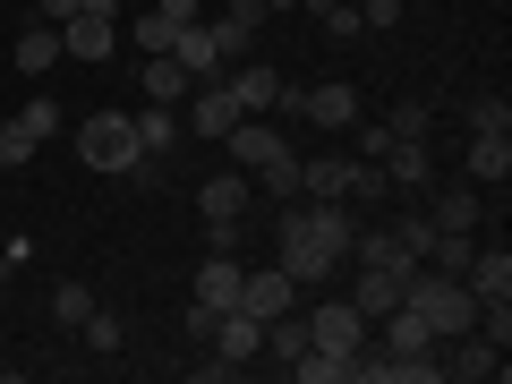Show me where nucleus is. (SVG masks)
<instances>
[{
  "instance_id": "obj_1",
  "label": "nucleus",
  "mask_w": 512,
  "mask_h": 384,
  "mask_svg": "<svg viewBox=\"0 0 512 384\" xmlns=\"http://www.w3.org/2000/svg\"><path fill=\"white\" fill-rule=\"evenodd\" d=\"M350 231H359V214H350V197H291V222H282V274L291 282H325L350 265Z\"/></svg>"
},
{
  "instance_id": "obj_2",
  "label": "nucleus",
  "mask_w": 512,
  "mask_h": 384,
  "mask_svg": "<svg viewBox=\"0 0 512 384\" xmlns=\"http://www.w3.org/2000/svg\"><path fill=\"white\" fill-rule=\"evenodd\" d=\"M402 308H419L436 342H453V333H470V325H478V299L461 291V282L427 274V256H419V265H410V274H402Z\"/></svg>"
},
{
  "instance_id": "obj_3",
  "label": "nucleus",
  "mask_w": 512,
  "mask_h": 384,
  "mask_svg": "<svg viewBox=\"0 0 512 384\" xmlns=\"http://www.w3.org/2000/svg\"><path fill=\"white\" fill-rule=\"evenodd\" d=\"M77 154H86L103 180H128L137 163H154V154L137 146V120H128V111H94V120L77 128Z\"/></svg>"
},
{
  "instance_id": "obj_4",
  "label": "nucleus",
  "mask_w": 512,
  "mask_h": 384,
  "mask_svg": "<svg viewBox=\"0 0 512 384\" xmlns=\"http://www.w3.org/2000/svg\"><path fill=\"white\" fill-rule=\"evenodd\" d=\"M248 120V111H239V94H231V77H197V86H188V120L180 128H197V137H231V128Z\"/></svg>"
},
{
  "instance_id": "obj_5",
  "label": "nucleus",
  "mask_w": 512,
  "mask_h": 384,
  "mask_svg": "<svg viewBox=\"0 0 512 384\" xmlns=\"http://www.w3.org/2000/svg\"><path fill=\"white\" fill-rule=\"evenodd\" d=\"M308 342L333 350V359H359V350H367V316L350 308V299H325V308L308 316Z\"/></svg>"
},
{
  "instance_id": "obj_6",
  "label": "nucleus",
  "mask_w": 512,
  "mask_h": 384,
  "mask_svg": "<svg viewBox=\"0 0 512 384\" xmlns=\"http://www.w3.org/2000/svg\"><path fill=\"white\" fill-rule=\"evenodd\" d=\"M274 154H282V128L265 120V111H248V120H239L231 137H222V163H231V171H248V180H256L265 163H274Z\"/></svg>"
},
{
  "instance_id": "obj_7",
  "label": "nucleus",
  "mask_w": 512,
  "mask_h": 384,
  "mask_svg": "<svg viewBox=\"0 0 512 384\" xmlns=\"http://www.w3.org/2000/svg\"><path fill=\"white\" fill-rule=\"evenodd\" d=\"M231 94H239V111H265V120H274V111H299V86L282 69H265V60H248V69L231 77Z\"/></svg>"
},
{
  "instance_id": "obj_8",
  "label": "nucleus",
  "mask_w": 512,
  "mask_h": 384,
  "mask_svg": "<svg viewBox=\"0 0 512 384\" xmlns=\"http://www.w3.org/2000/svg\"><path fill=\"white\" fill-rule=\"evenodd\" d=\"M205 342H214V359H222V367H231V376H239V367H248L256 350H265V325H256L248 308H222V316H214V333H205Z\"/></svg>"
},
{
  "instance_id": "obj_9",
  "label": "nucleus",
  "mask_w": 512,
  "mask_h": 384,
  "mask_svg": "<svg viewBox=\"0 0 512 384\" xmlns=\"http://www.w3.org/2000/svg\"><path fill=\"white\" fill-rule=\"evenodd\" d=\"M111 43H120V18H94V9H77V18H60V60H111Z\"/></svg>"
},
{
  "instance_id": "obj_10",
  "label": "nucleus",
  "mask_w": 512,
  "mask_h": 384,
  "mask_svg": "<svg viewBox=\"0 0 512 384\" xmlns=\"http://www.w3.org/2000/svg\"><path fill=\"white\" fill-rule=\"evenodd\" d=\"M299 120H316V128H350V120H359V86H342V77H316V86H299Z\"/></svg>"
},
{
  "instance_id": "obj_11",
  "label": "nucleus",
  "mask_w": 512,
  "mask_h": 384,
  "mask_svg": "<svg viewBox=\"0 0 512 384\" xmlns=\"http://www.w3.org/2000/svg\"><path fill=\"white\" fill-rule=\"evenodd\" d=\"M376 171H384V180H393V188H419V197H427V188H436V154H427V137H393Z\"/></svg>"
},
{
  "instance_id": "obj_12",
  "label": "nucleus",
  "mask_w": 512,
  "mask_h": 384,
  "mask_svg": "<svg viewBox=\"0 0 512 384\" xmlns=\"http://www.w3.org/2000/svg\"><path fill=\"white\" fill-rule=\"evenodd\" d=\"M248 205H256V180H248V171H214V180L197 188V214H205V222H239Z\"/></svg>"
},
{
  "instance_id": "obj_13",
  "label": "nucleus",
  "mask_w": 512,
  "mask_h": 384,
  "mask_svg": "<svg viewBox=\"0 0 512 384\" xmlns=\"http://www.w3.org/2000/svg\"><path fill=\"white\" fill-rule=\"evenodd\" d=\"M350 256L359 265H384V274H410L419 265V239L410 231H350Z\"/></svg>"
},
{
  "instance_id": "obj_14",
  "label": "nucleus",
  "mask_w": 512,
  "mask_h": 384,
  "mask_svg": "<svg viewBox=\"0 0 512 384\" xmlns=\"http://www.w3.org/2000/svg\"><path fill=\"white\" fill-rule=\"evenodd\" d=\"M453 342H461V350L444 359V376H461V384H487V376H504V350H495L478 325H470V333H453Z\"/></svg>"
},
{
  "instance_id": "obj_15",
  "label": "nucleus",
  "mask_w": 512,
  "mask_h": 384,
  "mask_svg": "<svg viewBox=\"0 0 512 384\" xmlns=\"http://www.w3.org/2000/svg\"><path fill=\"white\" fill-rule=\"evenodd\" d=\"M239 282H248V274H239L231 256L214 248V256L197 265V282H188V291H197V308H214V316H222V308H239Z\"/></svg>"
},
{
  "instance_id": "obj_16",
  "label": "nucleus",
  "mask_w": 512,
  "mask_h": 384,
  "mask_svg": "<svg viewBox=\"0 0 512 384\" xmlns=\"http://www.w3.org/2000/svg\"><path fill=\"white\" fill-rule=\"evenodd\" d=\"M239 308H248L256 325H274V316L291 308V274H282V265H265V274H248V282H239Z\"/></svg>"
},
{
  "instance_id": "obj_17",
  "label": "nucleus",
  "mask_w": 512,
  "mask_h": 384,
  "mask_svg": "<svg viewBox=\"0 0 512 384\" xmlns=\"http://www.w3.org/2000/svg\"><path fill=\"white\" fill-rule=\"evenodd\" d=\"M350 180H359V154H316V163H299V197H350Z\"/></svg>"
},
{
  "instance_id": "obj_18",
  "label": "nucleus",
  "mask_w": 512,
  "mask_h": 384,
  "mask_svg": "<svg viewBox=\"0 0 512 384\" xmlns=\"http://www.w3.org/2000/svg\"><path fill=\"white\" fill-rule=\"evenodd\" d=\"M461 291H470L478 308H487V299H512V256H504V248H478L470 274H461Z\"/></svg>"
},
{
  "instance_id": "obj_19",
  "label": "nucleus",
  "mask_w": 512,
  "mask_h": 384,
  "mask_svg": "<svg viewBox=\"0 0 512 384\" xmlns=\"http://www.w3.org/2000/svg\"><path fill=\"white\" fill-rule=\"evenodd\" d=\"M427 231H478V188L470 180H453V188H436V205H427Z\"/></svg>"
},
{
  "instance_id": "obj_20",
  "label": "nucleus",
  "mask_w": 512,
  "mask_h": 384,
  "mask_svg": "<svg viewBox=\"0 0 512 384\" xmlns=\"http://www.w3.org/2000/svg\"><path fill=\"white\" fill-rule=\"evenodd\" d=\"M350 308L376 325V316H393L402 308V274H384V265H359V291H350Z\"/></svg>"
},
{
  "instance_id": "obj_21",
  "label": "nucleus",
  "mask_w": 512,
  "mask_h": 384,
  "mask_svg": "<svg viewBox=\"0 0 512 384\" xmlns=\"http://www.w3.org/2000/svg\"><path fill=\"white\" fill-rule=\"evenodd\" d=\"M512 180V137H470V188H504Z\"/></svg>"
},
{
  "instance_id": "obj_22",
  "label": "nucleus",
  "mask_w": 512,
  "mask_h": 384,
  "mask_svg": "<svg viewBox=\"0 0 512 384\" xmlns=\"http://www.w3.org/2000/svg\"><path fill=\"white\" fill-rule=\"evenodd\" d=\"M188 86H197V77H188L171 52H154V60H146V103H171V111H180V103H188Z\"/></svg>"
},
{
  "instance_id": "obj_23",
  "label": "nucleus",
  "mask_w": 512,
  "mask_h": 384,
  "mask_svg": "<svg viewBox=\"0 0 512 384\" xmlns=\"http://www.w3.org/2000/svg\"><path fill=\"white\" fill-rule=\"evenodd\" d=\"M171 60H180L188 77H222V52H214V35H205V18H197V26H180V43H171Z\"/></svg>"
},
{
  "instance_id": "obj_24",
  "label": "nucleus",
  "mask_w": 512,
  "mask_h": 384,
  "mask_svg": "<svg viewBox=\"0 0 512 384\" xmlns=\"http://www.w3.org/2000/svg\"><path fill=\"white\" fill-rule=\"evenodd\" d=\"M128 120H137V146H146V154L180 146V111H171V103H146V111H128Z\"/></svg>"
},
{
  "instance_id": "obj_25",
  "label": "nucleus",
  "mask_w": 512,
  "mask_h": 384,
  "mask_svg": "<svg viewBox=\"0 0 512 384\" xmlns=\"http://www.w3.org/2000/svg\"><path fill=\"white\" fill-rule=\"evenodd\" d=\"M52 60H60V26H43V18H35V26H18V69H26V77H43Z\"/></svg>"
},
{
  "instance_id": "obj_26",
  "label": "nucleus",
  "mask_w": 512,
  "mask_h": 384,
  "mask_svg": "<svg viewBox=\"0 0 512 384\" xmlns=\"http://www.w3.org/2000/svg\"><path fill=\"white\" fill-rule=\"evenodd\" d=\"M376 325H384V350H436V333H427L419 308H393V316H376Z\"/></svg>"
},
{
  "instance_id": "obj_27",
  "label": "nucleus",
  "mask_w": 512,
  "mask_h": 384,
  "mask_svg": "<svg viewBox=\"0 0 512 384\" xmlns=\"http://www.w3.org/2000/svg\"><path fill=\"white\" fill-rule=\"evenodd\" d=\"M77 333H86V350H94V359H120V350H128V325H120L111 308H94V316H86Z\"/></svg>"
},
{
  "instance_id": "obj_28",
  "label": "nucleus",
  "mask_w": 512,
  "mask_h": 384,
  "mask_svg": "<svg viewBox=\"0 0 512 384\" xmlns=\"http://www.w3.org/2000/svg\"><path fill=\"white\" fill-rule=\"evenodd\" d=\"M256 197H282V205L299 197V154H291V146H282V154H274L265 171H256Z\"/></svg>"
},
{
  "instance_id": "obj_29",
  "label": "nucleus",
  "mask_w": 512,
  "mask_h": 384,
  "mask_svg": "<svg viewBox=\"0 0 512 384\" xmlns=\"http://www.w3.org/2000/svg\"><path fill=\"white\" fill-rule=\"evenodd\" d=\"M265 350H274V359H282V367H291V359H299V350H308V316H291V308H282V316H274V325H265Z\"/></svg>"
},
{
  "instance_id": "obj_30",
  "label": "nucleus",
  "mask_w": 512,
  "mask_h": 384,
  "mask_svg": "<svg viewBox=\"0 0 512 384\" xmlns=\"http://www.w3.org/2000/svg\"><path fill=\"white\" fill-rule=\"evenodd\" d=\"M128 35H137V52H171V43H180V18H171V9H154V18H137V26H128Z\"/></svg>"
},
{
  "instance_id": "obj_31",
  "label": "nucleus",
  "mask_w": 512,
  "mask_h": 384,
  "mask_svg": "<svg viewBox=\"0 0 512 384\" xmlns=\"http://www.w3.org/2000/svg\"><path fill=\"white\" fill-rule=\"evenodd\" d=\"M470 137H512V103L504 94H478L470 103Z\"/></svg>"
},
{
  "instance_id": "obj_32",
  "label": "nucleus",
  "mask_w": 512,
  "mask_h": 384,
  "mask_svg": "<svg viewBox=\"0 0 512 384\" xmlns=\"http://www.w3.org/2000/svg\"><path fill=\"white\" fill-rule=\"evenodd\" d=\"M18 128L35 137V146H43V137H60V103H52V94H26V103H18Z\"/></svg>"
},
{
  "instance_id": "obj_33",
  "label": "nucleus",
  "mask_w": 512,
  "mask_h": 384,
  "mask_svg": "<svg viewBox=\"0 0 512 384\" xmlns=\"http://www.w3.org/2000/svg\"><path fill=\"white\" fill-rule=\"evenodd\" d=\"M52 316H60V325H86V316H94V291H86V282H60V291H52Z\"/></svg>"
},
{
  "instance_id": "obj_34",
  "label": "nucleus",
  "mask_w": 512,
  "mask_h": 384,
  "mask_svg": "<svg viewBox=\"0 0 512 384\" xmlns=\"http://www.w3.org/2000/svg\"><path fill=\"white\" fill-rule=\"evenodd\" d=\"M26 163H35V137L18 120H0V171H26Z\"/></svg>"
},
{
  "instance_id": "obj_35",
  "label": "nucleus",
  "mask_w": 512,
  "mask_h": 384,
  "mask_svg": "<svg viewBox=\"0 0 512 384\" xmlns=\"http://www.w3.org/2000/svg\"><path fill=\"white\" fill-rule=\"evenodd\" d=\"M350 9H359V26H367V35H384V26H402V0H350Z\"/></svg>"
},
{
  "instance_id": "obj_36",
  "label": "nucleus",
  "mask_w": 512,
  "mask_h": 384,
  "mask_svg": "<svg viewBox=\"0 0 512 384\" xmlns=\"http://www.w3.org/2000/svg\"><path fill=\"white\" fill-rule=\"evenodd\" d=\"M384 128H393V137H427V103H402V111H393Z\"/></svg>"
},
{
  "instance_id": "obj_37",
  "label": "nucleus",
  "mask_w": 512,
  "mask_h": 384,
  "mask_svg": "<svg viewBox=\"0 0 512 384\" xmlns=\"http://www.w3.org/2000/svg\"><path fill=\"white\" fill-rule=\"evenodd\" d=\"M384 146H393V128H384V120L359 128V163H384Z\"/></svg>"
},
{
  "instance_id": "obj_38",
  "label": "nucleus",
  "mask_w": 512,
  "mask_h": 384,
  "mask_svg": "<svg viewBox=\"0 0 512 384\" xmlns=\"http://www.w3.org/2000/svg\"><path fill=\"white\" fill-rule=\"evenodd\" d=\"M35 18H43V26H60V18H77V0H35Z\"/></svg>"
},
{
  "instance_id": "obj_39",
  "label": "nucleus",
  "mask_w": 512,
  "mask_h": 384,
  "mask_svg": "<svg viewBox=\"0 0 512 384\" xmlns=\"http://www.w3.org/2000/svg\"><path fill=\"white\" fill-rule=\"evenodd\" d=\"M77 9H94V18H120V0H77Z\"/></svg>"
},
{
  "instance_id": "obj_40",
  "label": "nucleus",
  "mask_w": 512,
  "mask_h": 384,
  "mask_svg": "<svg viewBox=\"0 0 512 384\" xmlns=\"http://www.w3.org/2000/svg\"><path fill=\"white\" fill-rule=\"evenodd\" d=\"M299 9H308V18H333V9H342V0H299Z\"/></svg>"
},
{
  "instance_id": "obj_41",
  "label": "nucleus",
  "mask_w": 512,
  "mask_h": 384,
  "mask_svg": "<svg viewBox=\"0 0 512 384\" xmlns=\"http://www.w3.org/2000/svg\"><path fill=\"white\" fill-rule=\"evenodd\" d=\"M291 9H299V0H265V18H291Z\"/></svg>"
}]
</instances>
